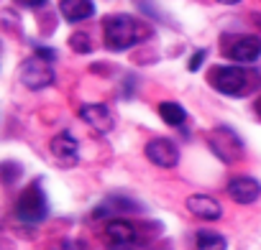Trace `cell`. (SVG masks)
Masks as SVG:
<instances>
[{
    "instance_id": "obj_1",
    "label": "cell",
    "mask_w": 261,
    "mask_h": 250,
    "mask_svg": "<svg viewBox=\"0 0 261 250\" xmlns=\"http://www.w3.org/2000/svg\"><path fill=\"white\" fill-rule=\"evenodd\" d=\"M102 34H105V46L110 51H125L130 46L141 44L151 31L141 21H136L134 16L115 13V16H108L102 21Z\"/></svg>"
},
{
    "instance_id": "obj_2",
    "label": "cell",
    "mask_w": 261,
    "mask_h": 250,
    "mask_svg": "<svg viewBox=\"0 0 261 250\" xmlns=\"http://www.w3.org/2000/svg\"><path fill=\"white\" fill-rule=\"evenodd\" d=\"M46 214H49L46 194H44L41 184L34 181V184H29V186L21 192V197L16 199V217H18L21 222L39 225V222L46 220Z\"/></svg>"
},
{
    "instance_id": "obj_3",
    "label": "cell",
    "mask_w": 261,
    "mask_h": 250,
    "mask_svg": "<svg viewBox=\"0 0 261 250\" xmlns=\"http://www.w3.org/2000/svg\"><path fill=\"white\" fill-rule=\"evenodd\" d=\"M210 84L230 97H238L248 89V74L241 67H215L210 72Z\"/></svg>"
},
{
    "instance_id": "obj_4",
    "label": "cell",
    "mask_w": 261,
    "mask_h": 250,
    "mask_svg": "<svg viewBox=\"0 0 261 250\" xmlns=\"http://www.w3.org/2000/svg\"><path fill=\"white\" fill-rule=\"evenodd\" d=\"M210 148L225 164H233L243 156V141L230 128H225V125H220V128H215L210 133Z\"/></svg>"
},
{
    "instance_id": "obj_5",
    "label": "cell",
    "mask_w": 261,
    "mask_h": 250,
    "mask_svg": "<svg viewBox=\"0 0 261 250\" xmlns=\"http://www.w3.org/2000/svg\"><path fill=\"white\" fill-rule=\"evenodd\" d=\"M21 82L29 87V89H44L54 82V69H51V59H44V56H31L23 61L21 67Z\"/></svg>"
},
{
    "instance_id": "obj_6",
    "label": "cell",
    "mask_w": 261,
    "mask_h": 250,
    "mask_svg": "<svg viewBox=\"0 0 261 250\" xmlns=\"http://www.w3.org/2000/svg\"><path fill=\"white\" fill-rule=\"evenodd\" d=\"M146 159L159 169H174L179 164V148L169 138H154L146 143Z\"/></svg>"
},
{
    "instance_id": "obj_7",
    "label": "cell",
    "mask_w": 261,
    "mask_h": 250,
    "mask_svg": "<svg viewBox=\"0 0 261 250\" xmlns=\"http://www.w3.org/2000/svg\"><path fill=\"white\" fill-rule=\"evenodd\" d=\"M225 54H228L233 61L253 64V61L261 56V39H258V36H238V39H233V41L225 46Z\"/></svg>"
},
{
    "instance_id": "obj_8",
    "label": "cell",
    "mask_w": 261,
    "mask_h": 250,
    "mask_svg": "<svg viewBox=\"0 0 261 250\" xmlns=\"http://www.w3.org/2000/svg\"><path fill=\"white\" fill-rule=\"evenodd\" d=\"M228 194L238 204H251L261 197V184L253 176H233L228 181Z\"/></svg>"
},
{
    "instance_id": "obj_9",
    "label": "cell",
    "mask_w": 261,
    "mask_h": 250,
    "mask_svg": "<svg viewBox=\"0 0 261 250\" xmlns=\"http://www.w3.org/2000/svg\"><path fill=\"white\" fill-rule=\"evenodd\" d=\"M80 115L97 133H110L113 131V112L105 105H82Z\"/></svg>"
},
{
    "instance_id": "obj_10",
    "label": "cell",
    "mask_w": 261,
    "mask_h": 250,
    "mask_svg": "<svg viewBox=\"0 0 261 250\" xmlns=\"http://www.w3.org/2000/svg\"><path fill=\"white\" fill-rule=\"evenodd\" d=\"M187 209L200 220H220V214H223L218 199H213L210 194H192L187 199Z\"/></svg>"
},
{
    "instance_id": "obj_11",
    "label": "cell",
    "mask_w": 261,
    "mask_h": 250,
    "mask_svg": "<svg viewBox=\"0 0 261 250\" xmlns=\"http://www.w3.org/2000/svg\"><path fill=\"white\" fill-rule=\"evenodd\" d=\"M59 13L64 16L67 23H80L95 16V3L92 0H62Z\"/></svg>"
},
{
    "instance_id": "obj_12",
    "label": "cell",
    "mask_w": 261,
    "mask_h": 250,
    "mask_svg": "<svg viewBox=\"0 0 261 250\" xmlns=\"http://www.w3.org/2000/svg\"><path fill=\"white\" fill-rule=\"evenodd\" d=\"M49 148H51V153H54V159H57V161L74 164L77 151H80V143H77V138H74L72 133H59V136H54V138H51Z\"/></svg>"
},
{
    "instance_id": "obj_13",
    "label": "cell",
    "mask_w": 261,
    "mask_h": 250,
    "mask_svg": "<svg viewBox=\"0 0 261 250\" xmlns=\"http://www.w3.org/2000/svg\"><path fill=\"white\" fill-rule=\"evenodd\" d=\"M105 235L108 240H113L115 245H130L136 240V227L130 225L128 220L123 217H113L108 225H105Z\"/></svg>"
},
{
    "instance_id": "obj_14",
    "label": "cell",
    "mask_w": 261,
    "mask_h": 250,
    "mask_svg": "<svg viewBox=\"0 0 261 250\" xmlns=\"http://www.w3.org/2000/svg\"><path fill=\"white\" fill-rule=\"evenodd\" d=\"M195 245H197L200 250H225V247H228V240H225V235H220V232L200 230V232L195 235Z\"/></svg>"
},
{
    "instance_id": "obj_15",
    "label": "cell",
    "mask_w": 261,
    "mask_h": 250,
    "mask_svg": "<svg viewBox=\"0 0 261 250\" xmlns=\"http://www.w3.org/2000/svg\"><path fill=\"white\" fill-rule=\"evenodd\" d=\"M159 115H162V120H164L167 125H182L185 117H187L185 107L177 105V102H162V105H159Z\"/></svg>"
},
{
    "instance_id": "obj_16",
    "label": "cell",
    "mask_w": 261,
    "mask_h": 250,
    "mask_svg": "<svg viewBox=\"0 0 261 250\" xmlns=\"http://www.w3.org/2000/svg\"><path fill=\"white\" fill-rule=\"evenodd\" d=\"M69 46H72L77 54L92 51V44H90V36H87V34H72V36H69Z\"/></svg>"
},
{
    "instance_id": "obj_17",
    "label": "cell",
    "mask_w": 261,
    "mask_h": 250,
    "mask_svg": "<svg viewBox=\"0 0 261 250\" xmlns=\"http://www.w3.org/2000/svg\"><path fill=\"white\" fill-rule=\"evenodd\" d=\"M207 56V51L205 49H200V51H195L192 54V59H190V72H197L200 67H202V59Z\"/></svg>"
},
{
    "instance_id": "obj_18",
    "label": "cell",
    "mask_w": 261,
    "mask_h": 250,
    "mask_svg": "<svg viewBox=\"0 0 261 250\" xmlns=\"http://www.w3.org/2000/svg\"><path fill=\"white\" fill-rule=\"evenodd\" d=\"M16 3H18L21 8H41L46 0H16Z\"/></svg>"
},
{
    "instance_id": "obj_19",
    "label": "cell",
    "mask_w": 261,
    "mask_h": 250,
    "mask_svg": "<svg viewBox=\"0 0 261 250\" xmlns=\"http://www.w3.org/2000/svg\"><path fill=\"white\" fill-rule=\"evenodd\" d=\"M36 54L44 56V59H54V51H51V49H36Z\"/></svg>"
},
{
    "instance_id": "obj_20",
    "label": "cell",
    "mask_w": 261,
    "mask_h": 250,
    "mask_svg": "<svg viewBox=\"0 0 261 250\" xmlns=\"http://www.w3.org/2000/svg\"><path fill=\"white\" fill-rule=\"evenodd\" d=\"M218 3H220V6H238L241 0H218Z\"/></svg>"
},
{
    "instance_id": "obj_21",
    "label": "cell",
    "mask_w": 261,
    "mask_h": 250,
    "mask_svg": "<svg viewBox=\"0 0 261 250\" xmlns=\"http://www.w3.org/2000/svg\"><path fill=\"white\" fill-rule=\"evenodd\" d=\"M113 250H130V247H128V245H115Z\"/></svg>"
},
{
    "instance_id": "obj_22",
    "label": "cell",
    "mask_w": 261,
    "mask_h": 250,
    "mask_svg": "<svg viewBox=\"0 0 261 250\" xmlns=\"http://www.w3.org/2000/svg\"><path fill=\"white\" fill-rule=\"evenodd\" d=\"M256 112L261 115V97H258V102H256Z\"/></svg>"
}]
</instances>
